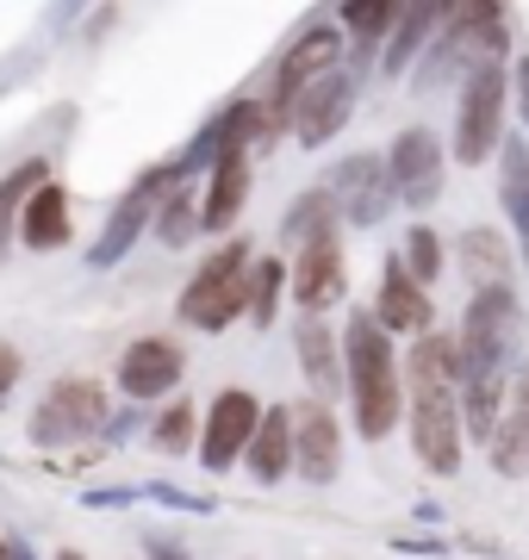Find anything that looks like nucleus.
<instances>
[{"mask_svg": "<svg viewBox=\"0 0 529 560\" xmlns=\"http://www.w3.org/2000/svg\"><path fill=\"white\" fill-rule=\"evenodd\" d=\"M505 113H510V62H480L461 94H455V131H448V162L455 168H486L505 150Z\"/></svg>", "mask_w": 529, "mask_h": 560, "instance_id": "20e7f679", "label": "nucleus"}, {"mask_svg": "<svg viewBox=\"0 0 529 560\" xmlns=\"http://www.w3.org/2000/svg\"><path fill=\"white\" fill-rule=\"evenodd\" d=\"M293 293V268L281 256H256V275H249V324L268 330L281 318V300Z\"/></svg>", "mask_w": 529, "mask_h": 560, "instance_id": "a878e982", "label": "nucleus"}, {"mask_svg": "<svg viewBox=\"0 0 529 560\" xmlns=\"http://www.w3.org/2000/svg\"><path fill=\"white\" fill-rule=\"evenodd\" d=\"M181 180H187V175L175 168V162H156V168H143V175L131 180V194H125V200L113 206V219H106L101 243L87 249V261H94V268H113V261L131 256V243H138L143 231H150V224H156L163 200L175 194V187H181Z\"/></svg>", "mask_w": 529, "mask_h": 560, "instance_id": "0eeeda50", "label": "nucleus"}, {"mask_svg": "<svg viewBox=\"0 0 529 560\" xmlns=\"http://www.w3.org/2000/svg\"><path fill=\"white\" fill-rule=\"evenodd\" d=\"M244 467L256 474V486H281L293 467H299V436H293V405H268L262 430L249 442Z\"/></svg>", "mask_w": 529, "mask_h": 560, "instance_id": "6ab92c4d", "label": "nucleus"}, {"mask_svg": "<svg viewBox=\"0 0 529 560\" xmlns=\"http://www.w3.org/2000/svg\"><path fill=\"white\" fill-rule=\"evenodd\" d=\"M0 560H13V541H7V536H0Z\"/></svg>", "mask_w": 529, "mask_h": 560, "instance_id": "72a5a7b5", "label": "nucleus"}, {"mask_svg": "<svg viewBox=\"0 0 529 560\" xmlns=\"http://www.w3.org/2000/svg\"><path fill=\"white\" fill-rule=\"evenodd\" d=\"M355 101H362V75H349V69L311 81L306 94L293 101V143H299V150H325V143H337L343 138V125L355 119Z\"/></svg>", "mask_w": 529, "mask_h": 560, "instance_id": "9b49d317", "label": "nucleus"}, {"mask_svg": "<svg viewBox=\"0 0 529 560\" xmlns=\"http://www.w3.org/2000/svg\"><path fill=\"white\" fill-rule=\"evenodd\" d=\"M286 268H293V293H286V300L299 305V318H325V312H337V305L349 300L343 231H330V237L306 243V249L286 261Z\"/></svg>", "mask_w": 529, "mask_h": 560, "instance_id": "9d476101", "label": "nucleus"}, {"mask_svg": "<svg viewBox=\"0 0 529 560\" xmlns=\"http://www.w3.org/2000/svg\"><path fill=\"white\" fill-rule=\"evenodd\" d=\"M249 275H256V243H244V237L219 243V249L193 268V280L181 287L175 318H181L187 330H205V337L231 330L237 318H249Z\"/></svg>", "mask_w": 529, "mask_h": 560, "instance_id": "7ed1b4c3", "label": "nucleus"}, {"mask_svg": "<svg viewBox=\"0 0 529 560\" xmlns=\"http://www.w3.org/2000/svg\"><path fill=\"white\" fill-rule=\"evenodd\" d=\"M293 436H299V480L306 486H337L343 474V418L318 399H299L293 405Z\"/></svg>", "mask_w": 529, "mask_h": 560, "instance_id": "2eb2a0df", "label": "nucleus"}, {"mask_svg": "<svg viewBox=\"0 0 529 560\" xmlns=\"http://www.w3.org/2000/svg\"><path fill=\"white\" fill-rule=\"evenodd\" d=\"M13 560H32V548H13Z\"/></svg>", "mask_w": 529, "mask_h": 560, "instance_id": "c9c22d12", "label": "nucleus"}, {"mask_svg": "<svg viewBox=\"0 0 529 560\" xmlns=\"http://www.w3.org/2000/svg\"><path fill=\"white\" fill-rule=\"evenodd\" d=\"M330 200L343 212L349 231H374L399 212V194H392V175H387V150H355V156L330 162Z\"/></svg>", "mask_w": 529, "mask_h": 560, "instance_id": "423d86ee", "label": "nucleus"}, {"mask_svg": "<svg viewBox=\"0 0 529 560\" xmlns=\"http://www.w3.org/2000/svg\"><path fill=\"white\" fill-rule=\"evenodd\" d=\"M249 180H256V156H249V150H231V156L212 162V175H205V194H200L205 231H231V224L244 219Z\"/></svg>", "mask_w": 529, "mask_h": 560, "instance_id": "a211bd4d", "label": "nucleus"}, {"mask_svg": "<svg viewBox=\"0 0 529 560\" xmlns=\"http://www.w3.org/2000/svg\"><path fill=\"white\" fill-rule=\"evenodd\" d=\"M44 180H50V168H44L38 156H32V162H20L13 175L0 180V249H7V237H13V231H20L25 206H32V194H38Z\"/></svg>", "mask_w": 529, "mask_h": 560, "instance_id": "bb28decb", "label": "nucleus"}, {"mask_svg": "<svg viewBox=\"0 0 529 560\" xmlns=\"http://www.w3.org/2000/svg\"><path fill=\"white\" fill-rule=\"evenodd\" d=\"M205 231V219H200V194H193V187H175V194H168L163 200V212H156V243H168V249H187V243L200 237Z\"/></svg>", "mask_w": 529, "mask_h": 560, "instance_id": "cd10ccee", "label": "nucleus"}, {"mask_svg": "<svg viewBox=\"0 0 529 560\" xmlns=\"http://www.w3.org/2000/svg\"><path fill=\"white\" fill-rule=\"evenodd\" d=\"M486 467L498 480H529V355L510 381V411L498 423V442L486 448Z\"/></svg>", "mask_w": 529, "mask_h": 560, "instance_id": "aec40b11", "label": "nucleus"}, {"mask_svg": "<svg viewBox=\"0 0 529 560\" xmlns=\"http://www.w3.org/2000/svg\"><path fill=\"white\" fill-rule=\"evenodd\" d=\"M262 418H268V405L256 399L249 386H224L219 399L205 405V430H200V467L205 474H231V467L249 455Z\"/></svg>", "mask_w": 529, "mask_h": 560, "instance_id": "1a4fd4ad", "label": "nucleus"}, {"mask_svg": "<svg viewBox=\"0 0 529 560\" xmlns=\"http://www.w3.org/2000/svg\"><path fill=\"white\" fill-rule=\"evenodd\" d=\"M293 361L306 374V393L318 405L349 399V361H343V330H330V318H299L293 324Z\"/></svg>", "mask_w": 529, "mask_h": 560, "instance_id": "ddd939ff", "label": "nucleus"}, {"mask_svg": "<svg viewBox=\"0 0 529 560\" xmlns=\"http://www.w3.org/2000/svg\"><path fill=\"white\" fill-rule=\"evenodd\" d=\"M455 275L468 293H486V287H517V237L505 224H468L455 237Z\"/></svg>", "mask_w": 529, "mask_h": 560, "instance_id": "4468645a", "label": "nucleus"}, {"mask_svg": "<svg viewBox=\"0 0 529 560\" xmlns=\"http://www.w3.org/2000/svg\"><path fill=\"white\" fill-rule=\"evenodd\" d=\"M455 342H461V374H517L529 342V312L517 287H486L468 293L461 318H455Z\"/></svg>", "mask_w": 529, "mask_h": 560, "instance_id": "f03ea898", "label": "nucleus"}, {"mask_svg": "<svg viewBox=\"0 0 529 560\" xmlns=\"http://www.w3.org/2000/svg\"><path fill=\"white\" fill-rule=\"evenodd\" d=\"M443 20H448V7H436V0H411L405 13H399V25H392L387 50H380V81L418 75V62H424V50L436 44Z\"/></svg>", "mask_w": 529, "mask_h": 560, "instance_id": "f3484780", "label": "nucleus"}, {"mask_svg": "<svg viewBox=\"0 0 529 560\" xmlns=\"http://www.w3.org/2000/svg\"><path fill=\"white\" fill-rule=\"evenodd\" d=\"M399 256H405V268H411V280H418V287H436V280L448 275V243H443V231H436V224H405V237H399Z\"/></svg>", "mask_w": 529, "mask_h": 560, "instance_id": "393cba45", "label": "nucleus"}, {"mask_svg": "<svg viewBox=\"0 0 529 560\" xmlns=\"http://www.w3.org/2000/svg\"><path fill=\"white\" fill-rule=\"evenodd\" d=\"M20 243L38 249V256H50V249L69 243V187L44 180L38 194H32V206H25V219H20Z\"/></svg>", "mask_w": 529, "mask_h": 560, "instance_id": "5701e85b", "label": "nucleus"}, {"mask_svg": "<svg viewBox=\"0 0 529 560\" xmlns=\"http://www.w3.org/2000/svg\"><path fill=\"white\" fill-rule=\"evenodd\" d=\"M399 555H424V560H443V555H455V536H424V529H411V536H399L392 541Z\"/></svg>", "mask_w": 529, "mask_h": 560, "instance_id": "7c9ffc66", "label": "nucleus"}, {"mask_svg": "<svg viewBox=\"0 0 529 560\" xmlns=\"http://www.w3.org/2000/svg\"><path fill=\"white\" fill-rule=\"evenodd\" d=\"M510 381L517 374H461V423H468V448H492L498 423L510 411Z\"/></svg>", "mask_w": 529, "mask_h": 560, "instance_id": "412c9836", "label": "nucleus"}, {"mask_svg": "<svg viewBox=\"0 0 529 560\" xmlns=\"http://www.w3.org/2000/svg\"><path fill=\"white\" fill-rule=\"evenodd\" d=\"M387 175H392V194H399L405 212H430L448 187V143L430 125H405L387 143Z\"/></svg>", "mask_w": 529, "mask_h": 560, "instance_id": "6e6552de", "label": "nucleus"}, {"mask_svg": "<svg viewBox=\"0 0 529 560\" xmlns=\"http://www.w3.org/2000/svg\"><path fill=\"white\" fill-rule=\"evenodd\" d=\"M106 423H113L106 418V386L87 381V374H69V381H57L38 399V411H32V442L38 448H75V442L101 436Z\"/></svg>", "mask_w": 529, "mask_h": 560, "instance_id": "39448f33", "label": "nucleus"}, {"mask_svg": "<svg viewBox=\"0 0 529 560\" xmlns=\"http://www.w3.org/2000/svg\"><path fill=\"white\" fill-rule=\"evenodd\" d=\"M343 361H349V411H355V436L387 442L405 423V361L399 342L380 330V318L355 305L343 318Z\"/></svg>", "mask_w": 529, "mask_h": 560, "instance_id": "f257e3e1", "label": "nucleus"}, {"mask_svg": "<svg viewBox=\"0 0 529 560\" xmlns=\"http://www.w3.org/2000/svg\"><path fill=\"white\" fill-rule=\"evenodd\" d=\"M374 318H380V330H387L392 342L399 337H430L436 330V300H430V287H418L405 268V256L399 249H387V261H380V287H374V305H367Z\"/></svg>", "mask_w": 529, "mask_h": 560, "instance_id": "f8f14e48", "label": "nucleus"}, {"mask_svg": "<svg viewBox=\"0 0 529 560\" xmlns=\"http://www.w3.org/2000/svg\"><path fill=\"white\" fill-rule=\"evenodd\" d=\"M480 69V50L468 44V32L455 20H443V32H436V44L424 50V62H418V75H411V94H436V88H461V81Z\"/></svg>", "mask_w": 529, "mask_h": 560, "instance_id": "4be33fe9", "label": "nucleus"}, {"mask_svg": "<svg viewBox=\"0 0 529 560\" xmlns=\"http://www.w3.org/2000/svg\"><path fill=\"white\" fill-rule=\"evenodd\" d=\"M57 560H87V555H75V548H62V555Z\"/></svg>", "mask_w": 529, "mask_h": 560, "instance_id": "f704fd0d", "label": "nucleus"}, {"mask_svg": "<svg viewBox=\"0 0 529 560\" xmlns=\"http://www.w3.org/2000/svg\"><path fill=\"white\" fill-rule=\"evenodd\" d=\"M143 555H150V560H193L175 536H143Z\"/></svg>", "mask_w": 529, "mask_h": 560, "instance_id": "473e14b6", "label": "nucleus"}, {"mask_svg": "<svg viewBox=\"0 0 529 560\" xmlns=\"http://www.w3.org/2000/svg\"><path fill=\"white\" fill-rule=\"evenodd\" d=\"M20 374H25V355L13 349V342H0V411H7L13 393H20Z\"/></svg>", "mask_w": 529, "mask_h": 560, "instance_id": "2f4dec72", "label": "nucleus"}, {"mask_svg": "<svg viewBox=\"0 0 529 560\" xmlns=\"http://www.w3.org/2000/svg\"><path fill=\"white\" fill-rule=\"evenodd\" d=\"M181 374H187V349L175 337H138L119 355V393L131 405L175 393V386H181Z\"/></svg>", "mask_w": 529, "mask_h": 560, "instance_id": "dca6fc26", "label": "nucleus"}, {"mask_svg": "<svg viewBox=\"0 0 529 560\" xmlns=\"http://www.w3.org/2000/svg\"><path fill=\"white\" fill-rule=\"evenodd\" d=\"M200 411H193V405L187 399H175V405H163V418L150 423V448H163V455H187V448H193V455H200Z\"/></svg>", "mask_w": 529, "mask_h": 560, "instance_id": "c85d7f7f", "label": "nucleus"}, {"mask_svg": "<svg viewBox=\"0 0 529 560\" xmlns=\"http://www.w3.org/2000/svg\"><path fill=\"white\" fill-rule=\"evenodd\" d=\"M510 113H517V125H524V138H529V50L510 57Z\"/></svg>", "mask_w": 529, "mask_h": 560, "instance_id": "c756f323", "label": "nucleus"}, {"mask_svg": "<svg viewBox=\"0 0 529 560\" xmlns=\"http://www.w3.org/2000/svg\"><path fill=\"white\" fill-rule=\"evenodd\" d=\"M330 231H343V212H337V200H330V187L318 180V187H306L299 200L286 206V219H281V243L299 256L306 243L330 237Z\"/></svg>", "mask_w": 529, "mask_h": 560, "instance_id": "b1692460", "label": "nucleus"}]
</instances>
